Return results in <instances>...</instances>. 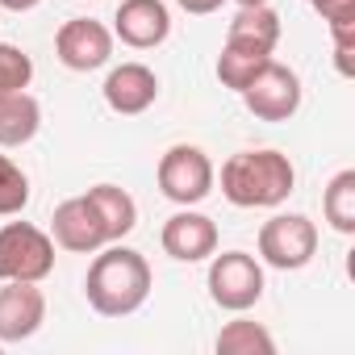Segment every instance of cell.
Wrapping results in <instances>:
<instances>
[{"label":"cell","instance_id":"20","mask_svg":"<svg viewBox=\"0 0 355 355\" xmlns=\"http://www.w3.org/2000/svg\"><path fill=\"white\" fill-rule=\"evenodd\" d=\"M26 205H30V175L9 155H0V218H17Z\"/></svg>","mask_w":355,"mask_h":355},{"label":"cell","instance_id":"1","mask_svg":"<svg viewBox=\"0 0 355 355\" xmlns=\"http://www.w3.org/2000/svg\"><path fill=\"white\" fill-rule=\"evenodd\" d=\"M150 263L134 251V247H101V255L92 259L88 276H84V293L88 305L101 318H130L146 305L150 297Z\"/></svg>","mask_w":355,"mask_h":355},{"label":"cell","instance_id":"15","mask_svg":"<svg viewBox=\"0 0 355 355\" xmlns=\"http://www.w3.org/2000/svg\"><path fill=\"white\" fill-rule=\"evenodd\" d=\"M42 130V105L30 92H13L0 101V146H26Z\"/></svg>","mask_w":355,"mask_h":355},{"label":"cell","instance_id":"26","mask_svg":"<svg viewBox=\"0 0 355 355\" xmlns=\"http://www.w3.org/2000/svg\"><path fill=\"white\" fill-rule=\"evenodd\" d=\"M0 347H5V343H0Z\"/></svg>","mask_w":355,"mask_h":355},{"label":"cell","instance_id":"3","mask_svg":"<svg viewBox=\"0 0 355 355\" xmlns=\"http://www.w3.org/2000/svg\"><path fill=\"white\" fill-rule=\"evenodd\" d=\"M55 272V239L34 222L0 226V280H34L42 284Z\"/></svg>","mask_w":355,"mask_h":355},{"label":"cell","instance_id":"4","mask_svg":"<svg viewBox=\"0 0 355 355\" xmlns=\"http://www.w3.org/2000/svg\"><path fill=\"white\" fill-rule=\"evenodd\" d=\"M218 184V171L201 146L175 142L159 159V193L175 205H201Z\"/></svg>","mask_w":355,"mask_h":355},{"label":"cell","instance_id":"12","mask_svg":"<svg viewBox=\"0 0 355 355\" xmlns=\"http://www.w3.org/2000/svg\"><path fill=\"white\" fill-rule=\"evenodd\" d=\"M171 34V13L163 0H121L113 17V38H121L134 51H155Z\"/></svg>","mask_w":355,"mask_h":355},{"label":"cell","instance_id":"5","mask_svg":"<svg viewBox=\"0 0 355 355\" xmlns=\"http://www.w3.org/2000/svg\"><path fill=\"white\" fill-rule=\"evenodd\" d=\"M318 255V226L305 214H276L259 226V259L280 272H301Z\"/></svg>","mask_w":355,"mask_h":355},{"label":"cell","instance_id":"13","mask_svg":"<svg viewBox=\"0 0 355 355\" xmlns=\"http://www.w3.org/2000/svg\"><path fill=\"white\" fill-rule=\"evenodd\" d=\"M105 105L121 117H138L159 101V76L146 63H121L105 76Z\"/></svg>","mask_w":355,"mask_h":355},{"label":"cell","instance_id":"23","mask_svg":"<svg viewBox=\"0 0 355 355\" xmlns=\"http://www.w3.org/2000/svg\"><path fill=\"white\" fill-rule=\"evenodd\" d=\"M175 5H180L184 13H193V17H209V13H218L226 0H175Z\"/></svg>","mask_w":355,"mask_h":355},{"label":"cell","instance_id":"14","mask_svg":"<svg viewBox=\"0 0 355 355\" xmlns=\"http://www.w3.org/2000/svg\"><path fill=\"white\" fill-rule=\"evenodd\" d=\"M268 63H272V51L226 38V46H222V55H218V80H222V88L243 92V88H247L263 67H268Z\"/></svg>","mask_w":355,"mask_h":355},{"label":"cell","instance_id":"16","mask_svg":"<svg viewBox=\"0 0 355 355\" xmlns=\"http://www.w3.org/2000/svg\"><path fill=\"white\" fill-rule=\"evenodd\" d=\"M88 201L96 205L109 243H121V239L138 226V205H134V197H130L125 189H117V184H96V189H88Z\"/></svg>","mask_w":355,"mask_h":355},{"label":"cell","instance_id":"19","mask_svg":"<svg viewBox=\"0 0 355 355\" xmlns=\"http://www.w3.org/2000/svg\"><path fill=\"white\" fill-rule=\"evenodd\" d=\"M322 214L338 234H355V171H338L322 193Z\"/></svg>","mask_w":355,"mask_h":355},{"label":"cell","instance_id":"9","mask_svg":"<svg viewBox=\"0 0 355 355\" xmlns=\"http://www.w3.org/2000/svg\"><path fill=\"white\" fill-rule=\"evenodd\" d=\"M46 322V297L34 280H0V343H26Z\"/></svg>","mask_w":355,"mask_h":355},{"label":"cell","instance_id":"7","mask_svg":"<svg viewBox=\"0 0 355 355\" xmlns=\"http://www.w3.org/2000/svg\"><path fill=\"white\" fill-rule=\"evenodd\" d=\"M239 96H243L251 117H259V121H288L301 109V80H297L293 67L272 59Z\"/></svg>","mask_w":355,"mask_h":355},{"label":"cell","instance_id":"2","mask_svg":"<svg viewBox=\"0 0 355 355\" xmlns=\"http://www.w3.org/2000/svg\"><path fill=\"white\" fill-rule=\"evenodd\" d=\"M297 189V167L280 150H239L222 163V197L234 209H276Z\"/></svg>","mask_w":355,"mask_h":355},{"label":"cell","instance_id":"22","mask_svg":"<svg viewBox=\"0 0 355 355\" xmlns=\"http://www.w3.org/2000/svg\"><path fill=\"white\" fill-rule=\"evenodd\" d=\"M309 5L330 26L334 42H355V0H309Z\"/></svg>","mask_w":355,"mask_h":355},{"label":"cell","instance_id":"8","mask_svg":"<svg viewBox=\"0 0 355 355\" xmlns=\"http://www.w3.org/2000/svg\"><path fill=\"white\" fill-rule=\"evenodd\" d=\"M55 55L67 71H96L113 59V30L92 17H71L55 34Z\"/></svg>","mask_w":355,"mask_h":355},{"label":"cell","instance_id":"6","mask_svg":"<svg viewBox=\"0 0 355 355\" xmlns=\"http://www.w3.org/2000/svg\"><path fill=\"white\" fill-rule=\"evenodd\" d=\"M209 297L214 305L230 309V313H247L259 297H263V268L255 255L247 251H214L209 263Z\"/></svg>","mask_w":355,"mask_h":355},{"label":"cell","instance_id":"18","mask_svg":"<svg viewBox=\"0 0 355 355\" xmlns=\"http://www.w3.org/2000/svg\"><path fill=\"white\" fill-rule=\"evenodd\" d=\"M214 347H218L222 355H272V351H276V338H272L259 322L234 318V322L222 326V334H218Z\"/></svg>","mask_w":355,"mask_h":355},{"label":"cell","instance_id":"11","mask_svg":"<svg viewBox=\"0 0 355 355\" xmlns=\"http://www.w3.org/2000/svg\"><path fill=\"white\" fill-rule=\"evenodd\" d=\"M51 239H55V247H63V251H71V255H96V251L109 243V234H105V226H101V214H96V205L88 201V193H84V197H71V201H63V205L55 209V218H51Z\"/></svg>","mask_w":355,"mask_h":355},{"label":"cell","instance_id":"24","mask_svg":"<svg viewBox=\"0 0 355 355\" xmlns=\"http://www.w3.org/2000/svg\"><path fill=\"white\" fill-rule=\"evenodd\" d=\"M38 5H42V0H0V9H9V13H30Z\"/></svg>","mask_w":355,"mask_h":355},{"label":"cell","instance_id":"10","mask_svg":"<svg viewBox=\"0 0 355 355\" xmlns=\"http://www.w3.org/2000/svg\"><path fill=\"white\" fill-rule=\"evenodd\" d=\"M159 243L171 259L180 263H201L218 251V222L197 214L193 205H180V214H171L159 230Z\"/></svg>","mask_w":355,"mask_h":355},{"label":"cell","instance_id":"21","mask_svg":"<svg viewBox=\"0 0 355 355\" xmlns=\"http://www.w3.org/2000/svg\"><path fill=\"white\" fill-rule=\"evenodd\" d=\"M30 80H34V59L21 46L0 42V101L13 96V92H26Z\"/></svg>","mask_w":355,"mask_h":355},{"label":"cell","instance_id":"17","mask_svg":"<svg viewBox=\"0 0 355 355\" xmlns=\"http://www.w3.org/2000/svg\"><path fill=\"white\" fill-rule=\"evenodd\" d=\"M226 38L234 42H251V46H263V51H276L280 42V13L272 5H243L226 30Z\"/></svg>","mask_w":355,"mask_h":355},{"label":"cell","instance_id":"25","mask_svg":"<svg viewBox=\"0 0 355 355\" xmlns=\"http://www.w3.org/2000/svg\"><path fill=\"white\" fill-rule=\"evenodd\" d=\"M234 5L243 9V5H268V0H234Z\"/></svg>","mask_w":355,"mask_h":355}]
</instances>
